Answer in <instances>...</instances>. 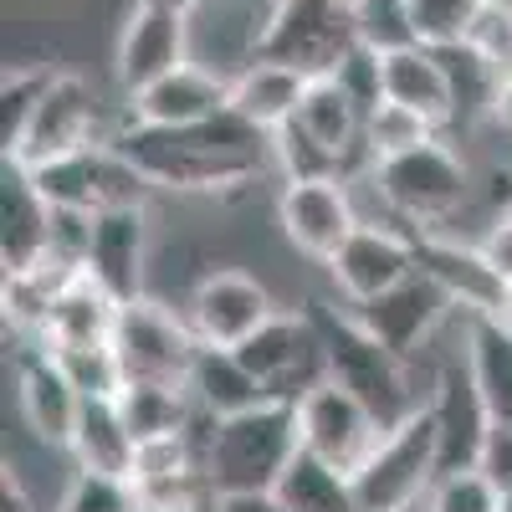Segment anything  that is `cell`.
I'll return each mask as SVG.
<instances>
[{"label":"cell","mask_w":512,"mask_h":512,"mask_svg":"<svg viewBox=\"0 0 512 512\" xmlns=\"http://www.w3.org/2000/svg\"><path fill=\"white\" fill-rule=\"evenodd\" d=\"M113 354L128 379H159V384H190L195 359H200V338L185 318V308H169L164 297L144 292L128 297L118 313V333H113Z\"/></svg>","instance_id":"cell-7"},{"label":"cell","mask_w":512,"mask_h":512,"mask_svg":"<svg viewBox=\"0 0 512 512\" xmlns=\"http://www.w3.org/2000/svg\"><path fill=\"white\" fill-rule=\"evenodd\" d=\"M359 195L354 175H313V180H277V226L287 246L308 262H328V256L359 231Z\"/></svg>","instance_id":"cell-9"},{"label":"cell","mask_w":512,"mask_h":512,"mask_svg":"<svg viewBox=\"0 0 512 512\" xmlns=\"http://www.w3.org/2000/svg\"><path fill=\"white\" fill-rule=\"evenodd\" d=\"M349 313L379 338L384 349H395L400 359H420L441 338V328L456 318V303L441 292L436 277L415 272L395 292H384V297H374V303H364V308H349Z\"/></svg>","instance_id":"cell-14"},{"label":"cell","mask_w":512,"mask_h":512,"mask_svg":"<svg viewBox=\"0 0 512 512\" xmlns=\"http://www.w3.org/2000/svg\"><path fill=\"white\" fill-rule=\"evenodd\" d=\"M477 251L487 256V267H492L502 282H512V210H497V216L482 226Z\"/></svg>","instance_id":"cell-38"},{"label":"cell","mask_w":512,"mask_h":512,"mask_svg":"<svg viewBox=\"0 0 512 512\" xmlns=\"http://www.w3.org/2000/svg\"><path fill=\"white\" fill-rule=\"evenodd\" d=\"M502 139H512V72H502L497 77V88H492V98H487V113H482Z\"/></svg>","instance_id":"cell-40"},{"label":"cell","mask_w":512,"mask_h":512,"mask_svg":"<svg viewBox=\"0 0 512 512\" xmlns=\"http://www.w3.org/2000/svg\"><path fill=\"white\" fill-rule=\"evenodd\" d=\"M118 410L128 420V431L139 441L144 436H164V431H185L195 420V395L190 384H159V379H128L118 390Z\"/></svg>","instance_id":"cell-28"},{"label":"cell","mask_w":512,"mask_h":512,"mask_svg":"<svg viewBox=\"0 0 512 512\" xmlns=\"http://www.w3.org/2000/svg\"><path fill=\"white\" fill-rule=\"evenodd\" d=\"M466 369L487 420H512V328L497 313H466Z\"/></svg>","instance_id":"cell-25"},{"label":"cell","mask_w":512,"mask_h":512,"mask_svg":"<svg viewBox=\"0 0 512 512\" xmlns=\"http://www.w3.org/2000/svg\"><path fill=\"white\" fill-rule=\"evenodd\" d=\"M277 308L272 287L241 267H205L185 292V318L205 349H241L256 328L277 318Z\"/></svg>","instance_id":"cell-10"},{"label":"cell","mask_w":512,"mask_h":512,"mask_svg":"<svg viewBox=\"0 0 512 512\" xmlns=\"http://www.w3.org/2000/svg\"><path fill=\"white\" fill-rule=\"evenodd\" d=\"M57 67L52 62H16L6 67V82H0V154H11L16 139H21V128L41 98V88H47V77Z\"/></svg>","instance_id":"cell-31"},{"label":"cell","mask_w":512,"mask_h":512,"mask_svg":"<svg viewBox=\"0 0 512 512\" xmlns=\"http://www.w3.org/2000/svg\"><path fill=\"white\" fill-rule=\"evenodd\" d=\"M441 128L431 123V118H420L415 108H405V103H395V98H384L374 113H369V123H364V144H369V164L374 159H390V154H405V149H415V144H425V139H436Z\"/></svg>","instance_id":"cell-30"},{"label":"cell","mask_w":512,"mask_h":512,"mask_svg":"<svg viewBox=\"0 0 512 512\" xmlns=\"http://www.w3.org/2000/svg\"><path fill=\"white\" fill-rule=\"evenodd\" d=\"M123 108H128V123L139 128H195L231 108V82L200 62H185L175 72H164L159 82H149V88L128 93Z\"/></svg>","instance_id":"cell-17"},{"label":"cell","mask_w":512,"mask_h":512,"mask_svg":"<svg viewBox=\"0 0 512 512\" xmlns=\"http://www.w3.org/2000/svg\"><path fill=\"white\" fill-rule=\"evenodd\" d=\"M328 287L344 308H364L374 297L395 292L405 277L420 272V236L405 226H384V221H359V231L338 246L328 262Z\"/></svg>","instance_id":"cell-8"},{"label":"cell","mask_w":512,"mask_h":512,"mask_svg":"<svg viewBox=\"0 0 512 512\" xmlns=\"http://www.w3.org/2000/svg\"><path fill=\"white\" fill-rule=\"evenodd\" d=\"M308 82H313L308 72H297L277 57H256L246 72L231 77V113L251 128H262V134H272V128L297 118Z\"/></svg>","instance_id":"cell-23"},{"label":"cell","mask_w":512,"mask_h":512,"mask_svg":"<svg viewBox=\"0 0 512 512\" xmlns=\"http://www.w3.org/2000/svg\"><path fill=\"white\" fill-rule=\"evenodd\" d=\"M477 466L512 492V420H487V431H482V451H477Z\"/></svg>","instance_id":"cell-37"},{"label":"cell","mask_w":512,"mask_h":512,"mask_svg":"<svg viewBox=\"0 0 512 512\" xmlns=\"http://www.w3.org/2000/svg\"><path fill=\"white\" fill-rule=\"evenodd\" d=\"M149 6H169V11H185V16H190L200 0H149Z\"/></svg>","instance_id":"cell-41"},{"label":"cell","mask_w":512,"mask_h":512,"mask_svg":"<svg viewBox=\"0 0 512 512\" xmlns=\"http://www.w3.org/2000/svg\"><path fill=\"white\" fill-rule=\"evenodd\" d=\"M487 6H497V11H507V16H512V0H487Z\"/></svg>","instance_id":"cell-44"},{"label":"cell","mask_w":512,"mask_h":512,"mask_svg":"<svg viewBox=\"0 0 512 512\" xmlns=\"http://www.w3.org/2000/svg\"><path fill=\"white\" fill-rule=\"evenodd\" d=\"M190 395L210 415H236V410L272 400L267 384L236 359V349H205V344H200V359H195V374H190Z\"/></svg>","instance_id":"cell-26"},{"label":"cell","mask_w":512,"mask_h":512,"mask_svg":"<svg viewBox=\"0 0 512 512\" xmlns=\"http://www.w3.org/2000/svg\"><path fill=\"white\" fill-rule=\"evenodd\" d=\"M149 241H154L149 205H108V210H98L88 272L98 282H108L123 303L128 297H144L149 292Z\"/></svg>","instance_id":"cell-19"},{"label":"cell","mask_w":512,"mask_h":512,"mask_svg":"<svg viewBox=\"0 0 512 512\" xmlns=\"http://www.w3.org/2000/svg\"><path fill=\"white\" fill-rule=\"evenodd\" d=\"M256 6H267V11H277V0H256Z\"/></svg>","instance_id":"cell-45"},{"label":"cell","mask_w":512,"mask_h":512,"mask_svg":"<svg viewBox=\"0 0 512 512\" xmlns=\"http://www.w3.org/2000/svg\"><path fill=\"white\" fill-rule=\"evenodd\" d=\"M113 139L154 180V190H180V195H231V190H246L262 169H272L267 134L241 123L231 108L195 128L128 123Z\"/></svg>","instance_id":"cell-1"},{"label":"cell","mask_w":512,"mask_h":512,"mask_svg":"<svg viewBox=\"0 0 512 512\" xmlns=\"http://www.w3.org/2000/svg\"><path fill=\"white\" fill-rule=\"evenodd\" d=\"M185 62H190V16L134 0V11L123 16L118 41H113V77H118L123 98L149 88V82H159L164 72H175Z\"/></svg>","instance_id":"cell-13"},{"label":"cell","mask_w":512,"mask_h":512,"mask_svg":"<svg viewBox=\"0 0 512 512\" xmlns=\"http://www.w3.org/2000/svg\"><path fill=\"white\" fill-rule=\"evenodd\" d=\"M272 492L287 502V512H364L359 492H354V477L333 472L328 461H318L308 451H297L287 461V472Z\"/></svg>","instance_id":"cell-27"},{"label":"cell","mask_w":512,"mask_h":512,"mask_svg":"<svg viewBox=\"0 0 512 512\" xmlns=\"http://www.w3.org/2000/svg\"><path fill=\"white\" fill-rule=\"evenodd\" d=\"M333 6H338V11H349V16H354V11L364 6V0H333Z\"/></svg>","instance_id":"cell-43"},{"label":"cell","mask_w":512,"mask_h":512,"mask_svg":"<svg viewBox=\"0 0 512 512\" xmlns=\"http://www.w3.org/2000/svg\"><path fill=\"white\" fill-rule=\"evenodd\" d=\"M103 139H113V134L103 128V103L93 93V82L57 67L6 159H16L26 169H47V164H57L67 154H82V149H93Z\"/></svg>","instance_id":"cell-6"},{"label":"cell","mask_w":512,"mask_h":512,"mask_svg":"<svg viewBox=\"0 0 512 512\" xmlns=\"http://www.w3.org/2000/svg\"><path fill=\"white\" fill-rule=\"evenodd\" d=\"M52 200L41 195L36 175L16 159H0V262L6 272H26L47 251Z\"/></svg>","instance_id":"cell-22"},{"label":"cell","mask_w":512,"mask_h":512,"mask_svg":"<svg viewBox=\"0 0 512 512\" xmlns=\"http://www.w3.org/2000/svg\"><path fill=\"white\" fill-rule=\"evenodd\" d=\"M354 26H359V41H369L374 52H395V47H410L415 41L410 0H364L354 11Z\"/></svg>","instance_id":"cell-35"},{"label":"cell","mask_w":512,"mask_h":512,"mask_svg":"<svg viewBox=\"0 0 512 512\" xmlns=\"http://www.w3.org/2000/svg\"><path fill=\"white\" fill-rule=\"evenodd\" d=\"M297 451L303 441H297L292 400H262L251 410L221 415L205 446L210 492H272Z\"/></svg>","instance_id":"cell-3"},{"label":"cell","mask_w":512,"mask_h":512,"mask_svg":"<svg viewBox=\"0 0 512 512\" xmlns=\"http://www.w3.org/2000/svg\"><path fill=\"white\" fill-rule=\"evenodd\" d=\"M272 11L256 0H200L190 11V62L221 72L226 82L262 57Z\"/></svg>","instance_id":"cell-16"},{"label":"cell","mask_w":512,"mask_h":512,"mask_svg":"<svg viewBox=\"0 0 512 512\" xmlns=\"http://www.w3.org/2000/svg\"><path fill=\"white\" fill-rule=\"evenodd\" d=\"M118 313H123V297H118L108 282H98L88 267H82V272L52 297V313H47V333H41V344H47L52 354L113 349Z\"/></svg>","instance_id":"cell-20"},{"label":"cell","mask_w":512,"mask_h":512,"mask_svg":"<svg viewBox=\"0 0 512 512\" xmlns=\"http://www.w3.org/2000/svg\"><path fill=\"white\" fill-rule=\"evenodd\" d=\"M420 272L441 282V292L456 303V313H497L502 308V287L507 282L487 267V256L477 251V241L425 231L420 236Z\"/></svg>","instance_id":"cell-21"},{"label":"cell","mask_w":512,"mask_h":512,"mask_svg":"<svg viewBox=\"0 0 512 512\" xmlns=\"http://www.w3.org/2000/svg\"><path fill=\"white\" fill-rule=\"evenodd\" d=\"M359 180L379 195V210L390 226H405L415 236L425 231H446L456 216L472 210V185H477V169L446 134L425 139L405 154L390 159H374L369 169H359Z\"/></svg>","instance_id":"cell-2"},{"label":"cell","mask_w":512,"mask_h":512,"mask_svg":"<svg viewBox=\"0 0 512 512\" xmlns=\"http://www.w3.org/2000/svg\"><path fill=\"white\" fill-rule=\"evenodd\" d=\"M292 405H297V441H303V451L328 461L344 477H359L369 466V456L379 451V441L390 436L384 415L333 374L308 384Z\"/></svg>","instance_id":"cell-5"},{"label":"cell","mask_w":512,"mask_h":512,"mask_svg":"<svg viewBox=\"0 0 512 512\" xmlns=\"http://www.w3.org/2000/svg\"><path fill=\"white\" fill-rule=\"evenodd\" d=\"M441 472H446L441 420L431 405H420L415 415L390 425V436L379 441L369 466L354 477V492L364 512H400V507H420Z\"/></svg>","instance_id":"cell-4"},{"label":"cell","mask_w":512,"mask_h":512,"mask_svg":"<svg viewBox=\"0 0 512 512\" xmlns=\"http://www.w3.org/2000/svg\"><path fill=\"white\" fill-rule=\"evenodd\" d=\"M359 41V26L333 0H277L262 36V57H277L308 77H328Z\"/></svg>","instance_id":"cell-12"},{"label":"cell","mask_w":512,"mask_h":512,"mask_svg":"<svg viewBox=\"0 0 512 512\" xmlns=\"http://www.w3.org/2000/svg\"><path fill=\"white\" fill-rule=\"evenodd\" d=\"M482 6H487V0H410L415 41H420V47H436V52L461 47Z\"/></svg>","instance_id":"cell-32"},{"label":"cell","mask_w":512,"mask_h":512,"mask_svg":"<svg viewBox=\"0 0 512 512\" xmlns=\"http://www.w3.org/2000/svg\"><path fill=\"white\" fill-rule=\"evenodd\" d=\"M272 144V169L277 180H313V175H344V164H338L323 144H313L297 123H282L267 134Z\"/></svg>","instance_id":"cell-33"},{"label":"cell","mask_w":512,"mask_h":512,"mask_svg":"<svg viewBox=\"0 0 512 512\" xmlns=\"http://www.w3.org/2000/svg\"><path fill=\"white\" fill-rule=\"evenodd\" d=\"M461 47L472 52V57H477L492 77L512 72V16H507V11H497V6H482Z\"/></svg>","instance_id":"cell-36"},{"label":"cell","mask_w":512,"mask_h":512,"mask_svg":"<svg viewBox=\"0 0 512 512\" xmlns=\"http://www.w3.org/2000/svg\"><path fill=\"white\" fill-rule=\"evenodd\" d=\"M82 395L72 369L47 349V344H21L16 359V410H21V431L67 446L77 431V415H82Z\"/></svg>","instance_id":"cell-15"},{"label":"cell","mask_w":512,"mask_h":512,"mask_svg":"<svg viewBox=\"0 0 512 512\" xmlns=\"http://www.w3.org/2000/svg\"><path fill=\"white\" fill-rule=\"evenodd\" d=\"M420 512H512V492L497 487L477 461H466V466H446L436 477Z\"/></svg>","instance_id":"cell-29"},{"label":"cell","mask_w":512,"mask_h":512,"mask_svg":"<svg viewBox=\"0 0 512 512\" xmlns=\"http://www.w3.org/2000/svg\"><path fill=\"white\" fill-rule=\"evenodd\" d=\"M497 318H502V323H507V328H512V282H507V287H502V308H497Z\"/></svg>","instance_id":"cell-42"},{"label":"cell","mask_w":512,"mask_h":512,"mask_svg":"<svg viewBox=\"0 0 512 512\" xmlns=\"http://www.w3.org/2000/svg\"><path fill=\"white\" fill-rule=\"evenodd\" d=\"M134 446H139V436L128 431V420L118 410V395H88V400H82L77 431L67 441V451L77 456L82 472L128 477V466H134Z\"/></svg>","instance_id":"cell-24"},{"label":"cell","mask_w":512,"mask_h":512,"mask_svg":"<svg viewBox=\"0 0 512 512\" xmlns=\"http://www.w3.org/2000/svg\"><path fill=\"white\" fill-rule=\"evenodd\" d=\"M236 359L267 384L272 400H297L328 374V349L313 308H277V318L236 349Z\"/></svg>","instance_id":"cell-11"},{"label":"cell","mask_w":512,"mask_h":512,"mask_svg":"<svg viewBox=\"0 0 512 512\" xmlns=\"http://www.w3.org/2000/svg\"><path fill=\"white\" fill-rule=\"evenodd\" d=\"M384 57V98H395L405 108H415L420 118H431L441 134L461 123V88H456V72L451 57L436 47H395V52H379Z\"/></svg>","instance_id":"cell-18"},{"label":"cell","mask_w":512,"mask_h":512,"mask_svg":"<svg viewBox=\"0 0 512 512\" xmlns=\"http://www.w3.org/2000/svg\"><path fill=\"white\" fill-rule=\"evenodd\" d=\"M57 512H139V492L128 477H103V472H77Z\"/></svg>","instance_id":"cell-34"},{"label":"cell","mask_w":512,"mask_h":512,"mask_svg":"<svg viewBox=\"0 0 512 512\" xmlns=\"http://www.w3.org/2000/svg\"><path fill=\"white\" fill-rule=\"evenodd\" d=\"M210 512H287V502L277 492H216Z\"/></svg>","instance_id":"cell-39"}]
</instances>
